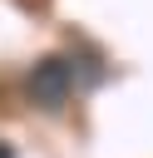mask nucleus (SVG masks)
<instances>
[{
  "mask_svg": "<svg viewBox=\"0 0 153 158\" xmlns=\"http://www.w3.org/2000/svg\"><path fill=\"white\" fill-rule=\"evenodd\" d=\"M0 158H15V148H10V143H0Z\"/></svg>",
  "mask_w": 153,
  "mask_h": 158,
  "instance_id": "nucleus-2",
  "label": "nucleus"
},
{
  "mask_svg": "<svg viewBox=\"0 0 153 158\" xmlns=\"http://www.w3.org/2000/svg\"><path fill=\"white\" fill-rule=\"evenodd\" d=\"M74 84H79V79H74V59H69V54H44V59L25 74V94H30L39 109H49V114L74 99Z\"/></svg>",
  "mask_w": 153,
  "mask_h": 158,
  "instance_id": "nucleus-1",
  "label": "nucleus"
}]
</instances>
